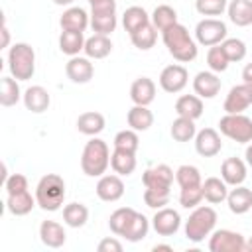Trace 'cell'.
<instances>
[{
  "label": "cell",
  "mask_w": 252,
  "mask_h": 252,
  "mask_svg": "<svg viewBox=\"0 0 252 252\" xmlns=\"http://www.w3.org/2000/svg\"><path fill=\"white\" fill-rule=\"evenodd\" d=\"M126 122H128V126H130L132 130H136V132H146V130H150L152 124H154V114H152V110H150L148 106L134 104V106L128 110V114H126Z\"/></svg>",
  "instance_id": "obj_30"
},
{
  "label": "cell",
  "mask_w": 252,
  "mask_h": 252,
  "mask_svg": "<svg viewBox=\"0 0 252 252\" xmlns=\"http://www.w3.org/2000/svg\"><path fill=\"white\" fill-rule=\"evenodd\" d=\"M144 187L150 189H159V191H169L173 183V169L165 163H158L154 167H148L142 175Z\"/></svg>",
  "instance_id": "obj_12"
},
{
  "label": "cell",
  "mask_w": 252,
  "mask_h": 252,
  "mask_svg": "<svg viewBox=\"0 0 252 252\" xmlns=\"http://www.w3.org/2000/svg\"><path fill=\"white\" fill-rule=\"evenodd\" d=\"M22 100H24V106H26L30 112H33V114L45 112V110L49 108V104H51V96H49L47 89H43L41 85L28 87V89L24 91Z\"/></svg>",
  "instance_id": "obj_19"
},
{
  "label": "cell",
  "mask_w": 252,
  "mask_h": 252,
  "mask_svg": "<svg viewBox=\"0 0 252 252\" xmlns=\"http://www.w3.org/2000/svg\"><path fill=\"white\" fill-rule=\"evenodd\" d=\"M152 20H150V16H148V12L142 8V6H130V8H126V12L122 14V26H124V30L132 35L134 32H138L140 28H144L146 24H150Z\"/></svg>",
  "instance_id": "obj_33"
},
{
  "label": "cell",
  "mask_w": 252,
  "mask_h": 252,
  "mask_svg": "<svg viewBox=\"0 0 252 252\" xmlns=\"http://www.w3.org/2000/svg\"><path fill=\"white\" fill-rule=\"evenodd\" d=\"M134 215H136V211H134L132 207H120V209H116V211L110 215V219H108L110 230H112L116 236H122L124 230H126V226L132 222Z\"/></svg>",
  "instance_id": "obj_40"
},
{
  "label": "cell",
  "mask_w": 252,
  "mask_h": 252,
  "mask_svg": "<svg viewBox=\"0 0 252 252\" xmlns=\"http://www.w3.org/2000/svg\"><path fill=\"white\" fill-rule=\"evenodd\" d=\"M130 39H132L134 47H138L140 51H148V49H152V47L156 45V41H158V30H156L154 24L150 22V24H146L144 28H140L138 32H134V33L130 35Z\"/></svg>",
  "instance_id": "obj_39"
},
{
  "label": "cell",
  "mask_w": 252,
  "mask_h": 252,
  "mask_svg": "<svg viewBox=\"0 0 252 252\" xmlns=\"http://www.w3.org/2000/svg\"><path fill=\"white\" fill-rule=\"evenodd\" d=\"M110 167L114 173H118L120 177H128L134 173L136 169V154L128 152V150H118L114 148V152L110 154Z\"/></svg>",
  "instance_id": "obj_26"
},
{
  "label": "cell",
  "mask_w": 252,
  "mask_h": 252,
  "mask_svg": "<svg viewBox=\"0 0 252 252\" xmlns=\"http://www.w3.org/2000/svg\"><path fill=\"white\" fill-rule=\"evenodd\" d=\"M85 32H67V30H61L59 33V49L61 53L69 55V57H75L79 55L83 49H85Z\"/></svg>",
  "instance_id": "obj_31"
},
{
  "label": "cell",
  "mask_w": 252,
  "mask_h": 252,
  "mask_svg": "<svg viewBox=\"0 0 252 252\" xmlns=\"http://www.w3.org/2000/svg\"><path fill=\"white\" fill-rule=\"evenodd\" d=\"M189 83V73L183 65L179 63H173V65H167L161 69L159 73V87L165 91V93H181Z\"/></svg>",
  "instance_id": "obj_10"
},
{
  "label": "cell",
  "mask_w": 252,
  "mask_h": 252,
  "mask_svg": "<svg viewBox=\"0 0 252 252\" xmlns=\"http://www.w3.org/2000/svg\"><path fill=\"white\" fill-rule=\"evenodd\" d=\"M220 177L226 185H242L246 179V161H242L240 158H226L220 165Z\"/></svg>",
  "instance_id": "obj_21"
},
{
  "label": "cell",
  "mask_w": 252,
  "mask_h": 252,
  "mask_svg": "<svg viewBox=\"0 0 252 252\" xmlns=\"http://www.w3.org/2000/svg\"><path fill=\"white\" fill-rule=\"evenodd\" d=\"M226 205L230 209V213L234 215H244L252 209V189L244 187V185H236L234 189L228 191L226 195Z\"/></svg>",
  "instance_id": "obj_23"
},
{
  "label": "cell",
  "mask_w": 252,
  "mask_h": 252,
  "mask_svg": "<svg viewBox=\"0 0 252 252\" xmlns=\"http://www.w3.org/2000/svg\"><path fill=\"white\" fill-rule=\"evenodd\" d=\"M246 250H248V252H252V236L246 240Z\"/></svg>",
  "instance_id": "obj_55"
},
{
  "label": "cell",
  "mask_w": 252,
  "mask_h": 252,
  "mask_svg": "<svg viewBox=\"0 0 252 252\" xmlns=\"http://www.w3.org/2000/svg\"><path fill=\"white\" fill-rule=\"evenodd\" d=\"M144 203L150 207V209H161L169 203V191H159V189H150L146 187L144 189Z\"/></svg>",
  "instance_id": "obj_47"
},
{
  "label": "cell",
  "mask_w": 252,
  "mask_h": 252,
  "mask_svg": "<svg viewBox=\"0 0 252 252\" xmlns=\"http://www.w3.org/2000/svg\"><path fill=\"white\" fill-rule=\"evenodd\" d=\"M110 165V150L108 144L96 136H93L81 154V169L89 177H100L106 173Z\"/></svg>",
  "instance_id": "obj_2"
},
{
  "label": "cell",
  "mask_w": 252,
  "mask_h": 252,
  "mask_svg": "<svg viewBox=\"0 0 252 252\" xmlns=\"http://www.w3.org/2000/svg\"><path fill=\"white\" fill-rule=\"evenodd\" d=\"M148 230H150V220L142 213L136 211V215H134L132 222L126 226L122 238H126L128 242H140V240H144L148 236Z\"/></svg>",
  "instance_id": "obj_37"
},
{
  "label": "cell",
  "mask_w": 252,
  "mask_h": 252,
  "mask_svg": "<svg viewBox=\"0 0 252 252\" xmlns=\"http://www.w3.org/2000/svg\"><path fill=\"white\" fill-rule=\"evenodd\" d=\"M150 20H152V24H154V28L158 32H163V30L171 28L173 24H177V12L171 6H167V4H159L152 12Z\"/></svg>",
  "instance_id": "obj_38"
},
{
  "label": "cell",
  "mask_w": 252,
  "mask_h": 252,
  "mask_svg": "<svg viewBox=\"0 0 252 252\" xmlns=\"http://www.w3.org/2000/svg\"><path fill=\"white\" fill-rule=\"evenodd\" d=\"M193 91L201 98H215L220 91V79L215 71H199L193 79Z\"/></svg>",
  "instance_id": "obj_18"
},
{
  "label": "cell",
  "mask_w": 252,
  "mask_h": 252,
  "mask_svg": "<svg viewBox=\"0 0 252 252\" xmlns=\"http://www.w3.org/2000/svg\"><path fill=\"white\" fill-rule=\"evenodd\" d=\"M85 55L89 59H104L106 55H110L112 51V41L108 35H102V33H94L91 37H87L85 41Z\"/></svg>",
  "instance_id": "obj_29"
},
{
  "label": "cell",
  "mask_w": 252,
  "mask_h": 252,
  "mask_svg": "<svg viewBox=\"0 0 252 252\" xmlns=\"http://www.w3.org/2000/svg\"><path fill=\"white\" fill-rule=\"evenodd\" d=\"M124 195V181L120 179L118 173L114 175H100L98 183H96V197L104 203H114L118 199H122Z\"/></svg>",
  "instance_id": "obj_15"
},
{
  "label": "cell",
  "mask_w": 252,
  "mask_h": 252,
  "mask_svg": "<svg viewBox=\"0 0 252 252\" xmlns=\"http://www.w3.org/2000/svg\"><path fill=\"white\" fill-rule=\"evenodd\" d=\"M228 63H230V61H228L226 53L222 51L220 43L209 47V51H207V65H209L211 71H215V73H222V71L228 69Z\"/></svg>",
  "instance_id": "obj_43"
},
{
  "label": "cell",
  "mask_w": 252,
  "mask_h": 252,
  "mask_svg": "<svg viewBox=\"0 0 252 252\" xmlns=\"http://www.w3.org/2000/svg\"><path fill=\"white\" fill-rule=\"evenodd\" d=\"M8 43H10V30H8L6 22H4L2 24V47H8Z\"/></svg>",
  "instance_id": "obj_51"
},
{
  "label": "cell",
  "mask_w": 252,
  "mask_h": 252,
  "mask_svg": "<svg viewBox=\"0 0 252 252\" xmlns=\"http://www.w3.org/2000/svg\"><path fill=\"white\" fill-rule=\"evenodd\" d=\"M8 69L18 81H28L35 73V51L30 43L20 41L8 49Z\"/></svg>",
  "instance_id": "obj_5"
},
{
  "label": "cell",
  "mask_w": 252,
  "mask_h": 252,
  "mask_svg": "<svg viewBox=\"0 0 252 252\" xmlns=\"http://www.w3.org/2000/svg\"><path fill=\"white\" fill-rule=\"evenodd\" d=\"M244 158H246V165L252 167V142L246 146V152H244Z\"/></svg>",
  "instance_id": "obj_52"
},
{
  "label": "cell",
  "mask_w": 252,
  "mask_h": 252,
  "mask_svg": "<svg viewBox=\"0 0 252 252\" xmlns=\"http://www.w3.org/2000/svg\"><path fill=\"white\" fill-rule=\"evenodd\" d=\"M59 26L67 32H85L91 26V14L81 6H69L59 18Z\"/></svg>",
  "instance_id": "obj_16"
},
{
  "label": "cell",
  "mask_w": 252,
  "mask_h": 252,
  "mask_svg": "<svg viewBox=\"0 0 252 252\" xmlns=\"http://www.w3.org/2000/svg\"><path fill=\"white\" fill-rule=\"evenodd\" d=\"M89 220V209L83 203H69L63 207V222L71 228H81Z\"/></svg>",
  "instance_id": "obj_34"
},
{
  "label": "cell",
  "mask_w": 252,
  "mask_h": 252,
  "mask_svg": "<svg viewBox=\"0 0 252 252\" xmlns=\"http://www.w3.org/2000/svg\"><path fill=\"white\" fill-rule=\"evenodd\" d=\"M37 205L35 197H32L30 189L22 191V193H12L6 199V209L14 215V217H24L28 213H32V209Z\"/></svg>",
  "instance_id": "obj_28"
},
{
  "label": "cell",
  "mask_w": 252,
  "mask_h": 252,
  "mask_svg": "<svg viewBox=\"0 0 252 252\" xmlns=\"http://www.w3.org/2000/svg\"><path fill=\"white\" fill-rule=\"evenodd\" d=\"M203 98L197 96V94H181L177 100H175V112L177 116H185V118H191V120H197L203 116Z\"/></svg>",
  "instance_id": "obj_25"
},
{
  "label": "cell",
  "mask_w": 252,
  "mask_h": 252,
  "mask_svg": "<svg viewBox=\"0 0 252 252\" xmlns=\"http://www.w3.org/2000/svg\"><path fill=\"white\" fill-rule=\"evenodd\" d=\"M228 6V0H195V10L201 16H220Z\"/></svg>",
  "instance_id": "obj_46"
},
{
  "label": "cell",
  "mask_w": 252,
  "mask_h": 252,
  "mask_svg": "<svg viewBox=\"0 0 252 252\" xmlns=\"http://www.w3.org/2000/svg\"><path fill=\"white\" fill-rule=\"evenodd\" d=\"M203 183L201 185H189V187H181L179 191V205L183 209H195L199 207V203L203 201Z\"/></svg>",
  "instance_id": "obj_41"
},
{
  "label": "cell",
  "mask_w": 252,
  "mask_h": 252,
  "mask_svg": "<svg viewBox=\"0 0 252 252\" xmlns=\"http://www.w3.org/2000/svg\"><path fill=\"white\" fill-rule=\"evenodd\" d=\"M152 250H154V252H159V250H165V252H171L173 248H171L169 244H156V246H154Z\"/></svg>",
  "instance_id": "obj_53"
},
{
  "label": "cell",
  "mask_w": 252,
  "mask_h": 252,
  "mask_svg": "<svg viewBox=\"0 0 252 252\" xmlns=\"http://www.w3.org/2000/svg\"><path fill=\"white\" fill-rule=\"evenodd\" d=\"M226 14L228 20L238 28L252 26V0H230L226 6Z\"/></svg>",
  "instance_id": "obj_24"
},
{
  "label": "cell",
  "mask_w": 252,
  "mask_h": 252,
  "mask_svg": "<svg viewBox=\"0 0 252 252\" xmlns=\"http://www.w3.org/2000/svg\"><path fill=\"white\" fill-rule=\"evenodd\" d=\"M22 91H20V85H18V79L14 77H2L0 81V104L2 106H14L18 104V100L22 98Z\"/></svg>",
  "instance_id": "obj_35"
},
{
  "label": "cell",
  "mask_w": 252,
  "mask_h": 252,
  "mask_svg": "<svg viewBox=\"0 0 252 252\" xmlns=\"http://www.w3.org/2000/svg\"><path fill=\"white\" fill-rule=\"evenodd\" d=\"M152 226L159 236H173L181 226V217L175 209L161 207L156 211V215L152 219Z\"/></svg>",
  "instance_id": "obj_13"
},
{
  "label": "cell",
  "mask_w": 252,
  "mask_h": 252,
  "mask_svg": "<svg viewBox=\"0 0 252 252\" xmlns=\"http://www.w3.org/2000/svg\"><path fill=\"white\" fill-rule=\"evenodd\" d=\"M219 130L222 136L236 144H250L252 142V118L242 114H224L219 120Z\"/></svg>",
  "instance_id": "obj_6"
},
{
  "label": "cell",
  "mask_w": 252,
  "mask_h": 252,
  "mask_svg": "<svg viewBox=\"0 0 252 252\" xmlns=\"http://www.w3.org/2000/svg\"><path fill=\"white\" fill-rule=\"evenodd\" d=\"M114 148L118 150H128V152H134L138 150L140 146V138H138V132L132 130V128H126V130H120L116 136H114Z\"/></svg>",
  "instance_id": "obj_45"
},
{
  "label": "cell",
  "mask_w": 252,
  "mask_h": 252,
  "mask_svg": "<svg viewBox=\"0 0 252 252\" xmlns=\"http://www.w3.org/2000/svg\"><path fill=\"white\" fill-rule=\"evenodd\" d=\"M215 226H217V211L207 205L195 207L189 219L185 220V238L199 244L207 236H211Z\"/></svg>",
  "instance_id": "obj_4"
},
{
  "label": "cell",
  "mask_w": 252,
  "mask_h": 252,
  "mask_svg": "<svg viewBox=\"0 0 252 252\" xmlns=\"http://www.w3.org/2000/svg\"><path fill=\"white\" fill-rule=\"evenodd\" d=\"M209 250L211 252H244L246 240L240 232H234L228 228L213 230L209 238Z\"/></svg>",
  "instance_id": "obj_9"
},
{
  "label": "cell",
  "mask_w": 252,
  "mask_h": 252,
  "mask_svg": "<svg viewBox=\"0 0 252 252\" xmlns=\"http://www.w3.org/2000/svg\"><path fill=\"white\" fill-rule=\"evenodd\" d=\"M161 39L169 51V55L179 61V63H189L197 57V41L189 35V30L181 26L179 22L173 24L171 28L161 32Z\"/></svg>",
  "instance_id": "obj_1"
},
{
  "label": "cell",
  "mask_w": 252,
  "mask_h": 252,
  "mask_svg": "<svg viewBox=\"0 0 252 252\" xmlns=\"http://www.w3.org/2000/svg\"><path fill=\"white\" fill-rule=\"evenodd\" d=\"M53 4H57V6H71L75 0H51Z\"/></svg>",
  "instance_id": "obj_54"
},
{
  "label": "cell",
  "mask_w": 252,
  "mask_h": 252,
  "mask_svg": "<svg viewBox=\"0 0 252 252\" xmlns=\"http://www.w3.org/2000/svg\"><path fill=\"white\" fill-rule=\"evenodd\" d=\"M226 195H228V185L224 183L222 177H207L203 181V197L211 205L226 201Z\"/></svg>",
  "instance_id": "obj_32"
},
{
  "label": "cell",
  "mask_w": 252,
  "mask_h": 252,
  "mask_svg": "<svg viewBox=\"0 0 252 252\" xmlns=\"http://www.w3.org/2000/svg\"><path fill=\"white\" fill-rule=\"evenodd\" d=\"M116 2L114 0H104L94 6H91V28L94 33L110 35L116 30Z\"/></svg>",
  "instance_id": "obj_7"
},
{
  "label": "cell",
  "mask_w": 252,
  "mask_h": 252,
  "mask_svg": "<svg viewBox=\"0 0 252 252\" xmlns=\"http://www.w3.org/2000/svg\"><path fill=\"white\" fill-rule=\"evenodd\" d=\"M39 240L47 248H61L67 240V234L57 220H43L39 224Z\"/></svg>",
  "instance_id": "obj_22"
},
{
  "label": "cell",
  "mask_w": 252,
  "mask_h": 252,
  "mask_svg": "<svg viewBox=\"0 0 252 252\" xmlns=\"http://www.w3.org/2000/svg\"><path fill=\"white\" fill-rule=\"evenodd\" d=\"M98 252H122V242H118L114 236H106L96 246Z\"/></svg>",
  "instance_id": "obj_49"
},
{
  "label": "cell",
  "mask_w": 252,
  "mask_h": 252,
  "mask_svg": "<svg viewBox=\"0 0 252 252\" xmlns=\"http://www.w3.org/2000/svg\"><path fill=\"white\" fill-rule=\"evenodd\" d=\"M242 83L250 85L252 87V63H246L244 69H242Z\"/></svg>",
  "instance_id": "obj_50"
},
{
  "label": "cell",
  "mask_w": 252,
  "mask_h": 252,
  "mask_svg": "<svg viewBox=\"0 0 252 252\" xmlns=\"http://www.w3.org/2000/svg\"><path fill=\"white\" fill-rule=\"evenodd\" d=\"M106 126V120L100 112H94V110H89V112H83L79 118H77V130L85 136H98Z\"/></svg>",
  "instance_id": "obj_27"
},
{
  "label": "cell",
  "mask_w": 252,
  "mask_h": 252,
  "mask_svg": "<svg viewBox=\"0 0 252 252\" xmlns=\"http://www.w3.org/2000/svg\"><path fill=\"white\" fill-rule=\"evenodd\" d=\"M226 35H228L226 24L219 18H203L195 26V41L199 45H205V47H213V45L222 43L226 39Z\"/></svg>",
  "instance_id": "obj_8"
},
{
  "label": "cell",
  "mask_w": 252,
  "mask_h": 252,
  "mask_svg": "<svg viewBox=\"0 0 252 252\" xmlns=\"http://www.w3.org/2000/svg\"><path fill=\"white\" fill-rule=\"evenodd\" d=\"M220 47L226 53L230 63H238V61H242L246 57V43L242 39H238V37H226L220 43Z\"/></svg>",
  "instance_id": "obj_42"
},
{
  "label": "cell",
  "mask_w": 252,
  "mask_h": 252,
  "mask_svg": "<svg viewBox=\"0 0 252 252\" xmlns=\"http://www.w3.org/2000/svg\"><path fill=\"white\" fill-rule=\"evenodd\" d=\"M65 73H67V77H69L73 83H77V85H85V83H89V81L93 79V75H94V67H93V63H91L89 57L75 55V57H71V59L67 61V65H65Z\"/></svg>",
  "instance_id": "obj_17"
},
{
  "label": "cell",
  "mask_w": 252,
  "mask_h": 252,
  "mask_svg": "<svg viewBox=\"0 0 252 252\" xmlns=\"http://www.w3.org/2000/svg\"><path fill=\"white\" fill-rule=\"evenodd\" d=\"M91 6H94V4H98V2H104V0H87Z\"/></svg>",
  "instance_id": "obj_56"
},
{
  "label": "cell",
  "mask_w": 252,
  "mask_h": 252,
  "mask_svg": "<svg viewBox=\"0 0 252 252\" xmlns=\"http://www.w3.org/2000/svg\"><path fill=\"white\" fill-rule=\"evenodd\" d=\"M250 104H252V87L246 83H240L228 91L222 108L226 114H242Z\"/></svg>",
  "instance_id": "obj_11"
},
{
  "label": "cell",
  "mask_w": 252,
  "mask_h": 252,
  "mask_svg": "<svg viewBox=\"0 0 252 252\" xmlns=\"http://www.w3.org/2000/svg\"><path fill=\"white\" fill-rule=\"evenodd\" d=\"M175 181L179 183V187H189V185H201V171L195 165H179L175 171Z\"/></svg>",
  "instance_id": "obj_44"
},
{
  "label": "cell",
  "mask_w": 252,
  "mask_h": 252,
  "mask_svg": "<svg viewBox=\"0 0 252 252\" xmlns=\"http://www.w3.org/2000/svg\"><path fill=\"white\" fill-rule=\"evenodd\" d=\"M195 150L203 158H215L222 150L220 136L215 128H203L195 134Z\"/></svg>",
  "instance_id": "obj_14"
},
{
  "label": "cell",
  "mask_w": 252,
  "mask_h": 252,
  "mask_svg": "<svg viewBox=\"0 0 252 252\" xmlns=\"http://www.w3.org/2000/svg\"><path fill=\"white\" fill-rule=\"evenodd\" d=\"M130 98L134 104H152L156 98V83L150 77H138L130 87Z\"/></svg>",
  "instance_id": "obj_20"
},
{
  "label": "cell",
  "mask_w": 252,
  "mask_h": 252,
  "mask_svg": "<svg viewBox=\"0 0 252 252\" xmlns=\"http://www.w3.org/2000/svg\"><path fill=\"white\" fill-rule=\"evenodd\" d=\"M4 189H6L8 195L28 191V179H26V175H22V173H12V175H8V179L4 181Z\"/></svg>",
  "instance_id": "obj_48"
},
{
  "label": "cell",
  "mask_w": 252,
  "mask_h": 252,
  "mask_svg": "<svg viewBox=\"0 0 252 252\" xmlns=\"http://www.w3.org/2000/svg\"><path fill=\"white\" fill-rule=\"evenodd\" d=\"M169 134H171V138H173L175 142H189V140H193L195 134H197L195 120L185 118V116H177V118L171 122Z\"/></svg>",
  "instance_id": "obj_36"
},
{
  "label": "cell",
  "mask_w": 252,
  "mask_h": 252,
  "mask_svg": "<svg viewBox=\"0 0 252 252\" xmlns=\"http://www.w3.org/2000/svg\"><path fill=\"white\" fill-rule=\"evenodd\" d=\"M35 201L37 207L43 211H59L65 201V181L57 173H47L37 181L35 187Z\"/></svg>",
  "instance_id": "obj_3"
}]
</instances>
